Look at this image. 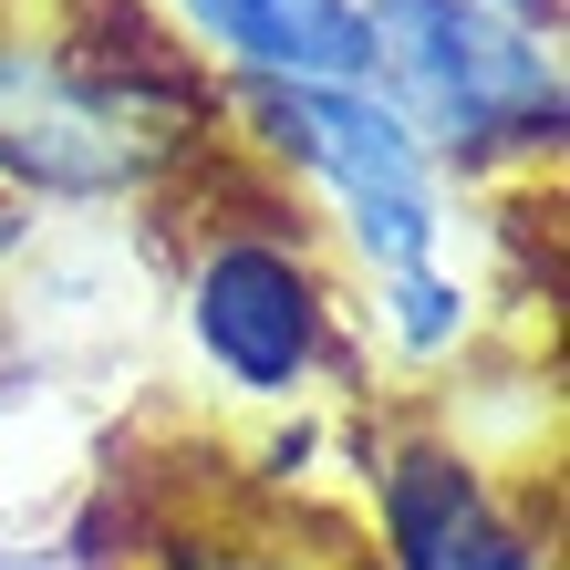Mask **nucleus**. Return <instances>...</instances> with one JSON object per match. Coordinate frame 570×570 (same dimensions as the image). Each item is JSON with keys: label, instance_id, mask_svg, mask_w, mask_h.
<instances>
[{"label": "nucleus", "instance_id": "obj_1", "mask_svg": "<svg viewBox=\"0 0 570 570\" xmlns=\"http://www.w3.org/2000/svg\"><path fill=\"white\" fill-rule=\"evenodd\" d=\"M363 94L425 146L446 187L560 156L570 125L550 31L509 21L498 0H363Z\"/></svg>", "mask_w": 570, "mask_h": 570}, {"label": "nucleus", "instance_id": "obj_2", "mask_svg": "<svg viewBox=\"0 0 570 570\" xmlns=\"http://www.w3.org/2000/svg\"><path fill=\"white\" fill-rule=\"evenodd\" d=\"M177 322L228 405H301L343 363V281L301 218H218L177 281Z\"/></svg>", "mask_w": 570, "mask_h": 570}, {"label": "nucleus", "instance_id": "obj_3", "mask_svg": "<svg viewBox=\"0 0 570 570\" xmlns=\"http://www.w3.org/2000/svg\"><path fill=\"white\" fill-rule=\"evenodd\" d=\"M218 115H166L94 83L52 42H0V177L31 197H136Z\"/></svg>", "mask_w": 570, "mask_h": 570}, {"label": "nucleus", "instance_id": "obj_4", "mask_svg": "<svg viewBox=\"0 0 570 570\" xmlns=\"http://www.w3.org/2000/svg\"><path fill=\"white\" fill-rule=\"evenodd\" d=\"M374 519L384 570H540V540L456 435H394L374 456Z\"/></svg>", "mask_w": 570, "mask_h": 570}, {"label": "nucleus", "instance_id": "obj_5", "mask_svg": "<svg viewBox=\"0 0 570 570\" xmlns=\"http://www.w3.org/2000/svg\"><path fill=\"white\" fill-rule=\"evenodd\" d=\"M187 52L228 83H363V0H166Z\"/></svg>", "mask_w": 570, "mask_h": 570}, {"label": "nucleus", "instance_id": "obj_6", "mask_svg": "<svg viewBox=\"0 0 570 570\" xmlns=\"http://www.w3.org/2000/svg\"><path fill=\"white\" fill-rule=\"evenodd\" d=\"M374 291V332L405 363H456L466 343H478V291H466L446 259H425V271H384V281H363Z\"/></svg>", "mask_w": 570, "mask_h": 570}, {"label": "nucleus", "instance_id": "obj_7", "mask_svg": "<svg viewBox=\"0 0 570 570\" xmlns=\"http://www.w3.org/2000/svg\"><path fill=\"white\" fill-rule=\"evenodd\" d=\"M498 11H509V21H529V31H550V42H560V0H498Z\"/></svg>", "mask_w": 570, "mask_h": 570}]
</instances>
